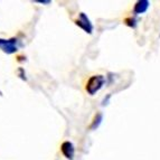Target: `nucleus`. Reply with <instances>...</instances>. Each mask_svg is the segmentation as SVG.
<instances>
[{
	"mask_svg": "<svg viewBox=\"0 0 160 160\" xmlns=\"http://www.w3.org/2000/svg\"><path fill=\"white\" fill-rule=\"evenodd\" d=\"M105 83V78L103 75H94L88 78L86 83V91L90 95H94L96 92H99L102 88V86Z\"/></svg>",
	"mask_w": 160,
	"mask_h": 160,
	"instance_id": "f257e3e1",
	"label": "nucleus"
},
{
	"mask_svg": "<svg viewBox=\"0 0 160 160\" xmlns=\"http://www.w3.org/2000/svg\"><path fill=\"white\" fill-rule=\"evenodd\" d=\"M0 49L6 54H13L18 51V40L17 38L2 39L0 38Z\"/></svg>",
	"mask_w": 160,
	"mask_h": 160,
	"instance_id": "f03ea898",
	"label": "nucleus"
},
{
	"mask_svg": "<svg viewBox=\"0 0 160 160\" xmlns=\"http://www.w3.org/2000/svg\"><path fill=\"white\" fill-rule=\"evenodd\" d=\"M75 24L78 25V26H80L84 32H88V34H91V32H93V25H92L91 20L88 18V16H86L84 12L80 13V17H78V19L75 22Z\"/></svg>",
	"mask_w": 160,
	"mask_h": 160,
	"instance_id": "7ed1b4c3",
	"label": "nucleus"
},
{
	"mask_svg": "<svg viewBox=\"0 0 160 160\" xmlns=\"http://www.w3.org/2000/svg\"><path fill=\"white\" fill-rule=\"evenodd\" d=\"M61 150H62V153H63L67 159H73V158H74L75 148L72 142H69V141L63 142L61 146Z\"/></svg>",
	"mask_w": 160,
	"mask_h": 160,
	"instance_id": "20e7f679",
	"label": "nucleus"
},
{
	"mask_svg": "<svg viewBox=\"0 0 160 160\" xmlns=\"http://www.w3.org/2000/svg\"><path fill=\"white\" fill-rule=\"evenodd\" d=\"M150 6V2L148 1V0H140V1H138V2L136 3V6H134V13L136 15H139V13H143L146 12V11L148 10V8H149Z\"/></svg>",
	"mask_w": 160,
	"mask_h": 160,
	"instance_id": "39448f33",
	"label": "nucleus"
},
{
	"mask_svg": "<svg viewBox=\"0 0 160 160\" xmlns=\"http://www.w3.org/2000/svg\"><path fill=\"white\" fill-rule=\"evenodd\" d=\"M101 122H102V114L101 113H98L93 119V122L91 124V129H96L101 124Z\"/></svg>",
	"mask_w": 160,
	"mask_h": 160,
	"instance_id": "423d86ee",
	"label": "nucleus"
},
{
	"mask_svg": "<svg viewBox=\"0 0 160 160\" xmlns=\"http://www.w3.org/2000/svg\"><path fill=\"white\" fill-rule=\"evenodd\" d=\"M126 24L128 26H131V27H136V20L133 18H128L126 19Z\"/></svg>",
	"mask_w": 160,
	"mask_h": 160,
	"instance_id": "0eeeda50",
	"label": "nucleus"
},
{
	"mask_svg": "<svg viewBox=\"0 0 160 160\" xmlns=\"http://www.w3.org/2000/svg\"><path fill=\"white\" fill-rule=\"evenodd\" d=\"M38 2H40V3H49V1H38Z\"/></svg>",
	"mask_w": 160,
	"mask_h": 160,
	"instance_id": "6e6552de",
	"label": "nucleus"
}]
</instances>
